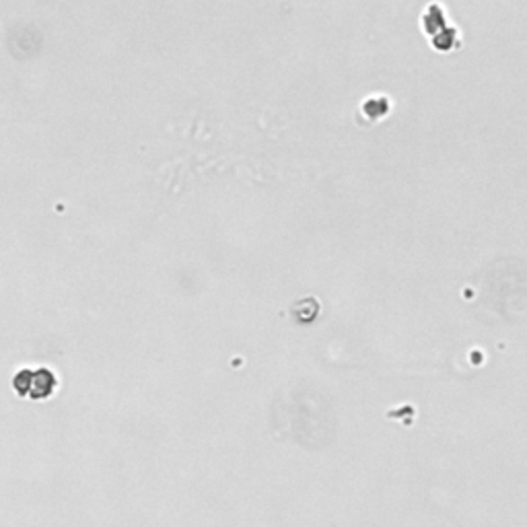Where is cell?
<instances>
[{"label":"cell","mask_w":527,"mask_h":527,"mask_svg":"<svg viewBox=\"0 0 527 527\" xmlns=\"http://www.w3.org/2000/svg\"><path fill=\"white\" fill-rule=\"evenodd\" d=\"M13 387L21 397L43 400L56 390V377L48 369H25L15 375Z\"/></svg>","instance_id":"obj_1"},{"label":"cell","mask_w":527,"mask_h":527,"mask_svg":"<svg viewBox=\"0 0 527 527\" xmlns=\"http://www.w3.org/2000/svg\"><path fill=\"white\" fill-rule=\"evenodd\" d=\"M362 110L371 120H377V118H383L385 113L390 112V101H387V97H373V99L365 101Z\"/></svg>","instance_id":"obj_2"}]
</instances>
